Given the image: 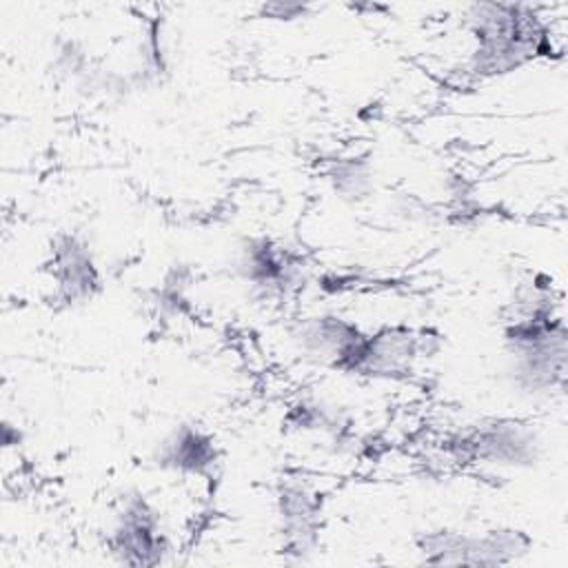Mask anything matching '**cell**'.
<instances>
[{"instance_id": "6da1fadb", "label": "cell", "mask_w": 568, "mask_h": 568, "mask_svg": "<svg viewBox=\"0 0 568 568\" xmlns=\"http://www.w3.org/2000/svg\"><path fill=\"white\" fill-rule=\"evenodd\" d=\"M468 22L477 40L470 67L479 75L515 71L548 49V27L528 4H473Z\"/></svg>"}, {"instance_id": "7a4b0ae2", "label": "cell", "mask_w": 568, "mask_h": 568, "mask_svg": "<svg viewBox=\"0 0 568 568\" xmlns=\"http://www.w3.org/2000/svg\"><path fill=\"white\" fill-rule=\"evenodd\" d=\"M457 459L490 462L499 466H530L539 453V439L532 428L519 422H493L464 433L450 442Z\"/></svg>"}, {"instance_id": "3957f363", "label": "cell", "mask_w": 568, "mask_h": 568, "mask_svg": "<svg viewBox=\"0 0 568 568\" xmlns=\"http://www.w3.org/2000/svg\"><path fill=\"white\" fill-rule=\"evenodd\" d=\"M113 548L126 564H158L164 539L158 532V515L142 495H126L118 508Z\"/></svg>"}, {"instance_id": "277c9868", "label": "cell", "mask_w": 568, "mask_h": 568, "mask_svg": "<svg viewBox=\"0 0 568 568\" xmlns=\"http://www.w3.org/2000/svg\"><path fill=\"white\" fill-rule=\"evenodd\" d=\"M304 353L315 355L320 362L353 373L366 335L359 328L335 315L308 317L295 333Z\"/></svg>"}, {"instance_id": "5b68a950", "label": "cell", "mask_w": 568, "mask_h": 568, "mask_svg": "<svg viewBox=\"0 0 568 568\" xmlns=\"http://www.w3.org/2000/svg\"><path fill=\"white\" fill-rule=\"evenodd\" d=\"M53 275L58 293L67 304H82L100 288V273L95 268L89 244L78 235H58L53 242Z\"/></svg>"}, {"instance_id": "8992f818", "label": "cell", "mask_w": 568, "mask_h": 568, "mask_svg": "<svg viewBox=\"0 0 568 568\" xmlns=\"http://www.w3.org/2000/svg\"><path fill=\"white\" fill-rule=\"evenodd\" d=\"M277 513L291 550H308L315 541L320 499L300 479H286L277 493Z\"/></svg>"}, {"instance_id": "52a82bcc", "label": "cell", "mask_w": 568, "mask_h": 568, "mask_svg": "<svg viewBox=\"0 0 568 568\" xmlns=\"http://www.w3.org/2000/svg\"><path fill=\"white\" fill-rule=\"evenodd\" d=\"M215 462V446L209 435L195 426H180L162 439L155 450V464L180 473H204Z\"/></svg>"}, {"instance_id": "ba28073f", "label": "cell", "mask_w": 568, "mask_h": 568, "mask_svg": "<svg viewBox=\"0 0 568 568\" xmlns=\"http://www.w3.org/2000/svg\"><path fill=\"white\" fill-rule=\"evenodd\" d=\"M328 182L342 197L362 200L373 189V173L364 160H337L328 171Z\"/></svg>"}, {"instance_id": "9c48e42d", "label": "cell", "mask_w": 568, "mask_h": 568, "mask_svg": "<svg viewBox=\"0 0 568 568\" xmlns=\"http://www.w3.org/2000/svg\"><path fill=\"white\" fill-rule=\"evenodd\" d=\"M306 7L304 4H293V2H275V4H266L264 13L271 18H297L300 13H304Z\"/></svg>"}]
</instances>
